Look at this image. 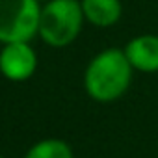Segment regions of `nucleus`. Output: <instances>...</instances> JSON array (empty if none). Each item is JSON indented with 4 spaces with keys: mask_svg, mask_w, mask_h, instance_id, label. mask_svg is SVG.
<instances>
[{
    "mask_svg": "<svg viewBox=\"0 0 158 158\" xmlns=\"http://www.w3.org/2000/svg\"><path fill=\"white\" fill-rule=\"evenodd\" d=\"M132 80V65L125 50L106 48L91 58L84 73L86 93L97 102H112L123 97Z\"/></svg>",
    "mask_w": 158,
    "mask_h": 158,
    "instance_id": "obj_1",
    "label": "nucleus"
},
{
    "mask_svg": "<svg viewBox=\"0 0 158 158\" xmlns=\"http://www.w3.org/2000/svg\"><path fill=\"white\" fill-rule=\"evenodd\" d=\"M84 13L80 0H50L41 8L37 35L54 48L71 45L82 30Z\"/></svg>",
    "mask_w": 158,
    "mask_h": 158,
    "instance_id": "obj_2",
    "label": "nucleus"
},
{
    "mask_svg": "<svg viewBox=\"0 0 158 158\" xmlns=\"http://www.w3.org/2000/svg\"><path fill=\"white\" fill-rule=\"evenodd\" d=\"M37 0H0V43H30L39 30Z\"/></svg>",
    "mask_w": 158,
    "mask_h": 158,
    "instance_id": "obj_3",
    "label": "nucleus"
},
{
    "mask_svg": "<svg viewBox=\"0 0 158 158\" xmlns=\"http://www.w3.org/2000/svg\"><path fill=\"white\" fill-rule=\"evenodd\" d=\"M37 69V54L30 43H8L0 50V74L10 82H24Z\"/></svg>",
    "mask_w": 158,
    "mask_h": 158,
    "instance_id": "obj_4",
    "label": "nucleus"
},
{
    "mask_svg": "<svg viewBox=\"0 0 158 158\" xmlns=\"http://www.w3.org/2000/svg\"><path fill=\"white\" fill-rule=\"evenodd\" d=\"M132 69L141 73H156L158 71V35L143 34L127 43L123 48Z\"/></svg>",
    "mask_w": 158,
    "mask_h": 158,
    "instance_id": "obj_5",
    "label": "nucleus"
},
{
    "mask_svg": "<svg viewBox=\"0 0 158 158\" xmlns=\"http://www.w3.org/2000/svg\"><path fill=\"white\" fill-rule=\"evenodd\" d=\"M80 4L84 19L99 28L114 26L123 13L121 0H80Z\"/></svg>",
    "mask_w": 158,
    "mask_h": 158,
    "instance_id": "obj_6",
    "label": "nucleus"
},
{
    "mask_svg": "<svg viewBox=\"0 0 158 158\" xmlns=\"http://www.w3.org/2000/svg\"><path fill=\"white\" fill-rule=\"evenodd\" d=\"M24 158H74V156L67 141L58 138H47L34 143Z\"/></svg>",
    "mask_w": 158,
    "mask_h": 158,
    "instance_id": "obj_7",
    "label": "nucleus"
},
{
    "mask_svg": "<svg viewBox=\"0 0 158 158\" xmlns=\"http://www.w3.org/2000/svg\"><path fill=\"white\" fill-rule=\"evenodd\" d=\"M37 2H50V0H37Z\"/></svg>",
    "mask_w": 158,
    "mask_h": 158,
    "instance_id": "obj_8",
    "label": "nucleus"
},
{
    "mask_svg": "<svg viewBox=\"0 0 158 158\" xmlns=\"http://www.w3.org/2000/svg\"><path fill=\"white\" fill-rule=\"evenodd\" d=\"M0 158H6V156H2V154H0Z\"/></svg>",
    "mask_w": 158,
    "mask_h": 158,
    "instance_id": "obj_9",
    "label": "nucleus"
}]
</instances>
